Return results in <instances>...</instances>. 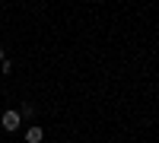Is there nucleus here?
<instances>
[{
	"label": "nucleus",
	"mask_w": 159,
	"mask_h": 143,
	"mask_svg": "<svg viewBox=\"0 0 159 143\" xmlns=\"http://www.w3.org/2000/svg\"><path fill=\"white\" fill-rule=\"evenodd\" d=\"M0 124H3V131H16L19 127V111H3L0 114Z\"/></svg>",
	"instance_id": "1"
},
{
	"label": "nucleus",
	"mask_w": 159,
	"mask_h": 143,
	"mask_svg": "<svg viewBox=\"0 0 159 143\" xmlns=\"http://www.w3.org/2000/svg\"><path fill=\"white\" fill-rule=\"evenodd\" d=\"M42 127H29V131H25V143H42Z\"/></svg>",
	"instance_id": "2"
}]
</instances>
